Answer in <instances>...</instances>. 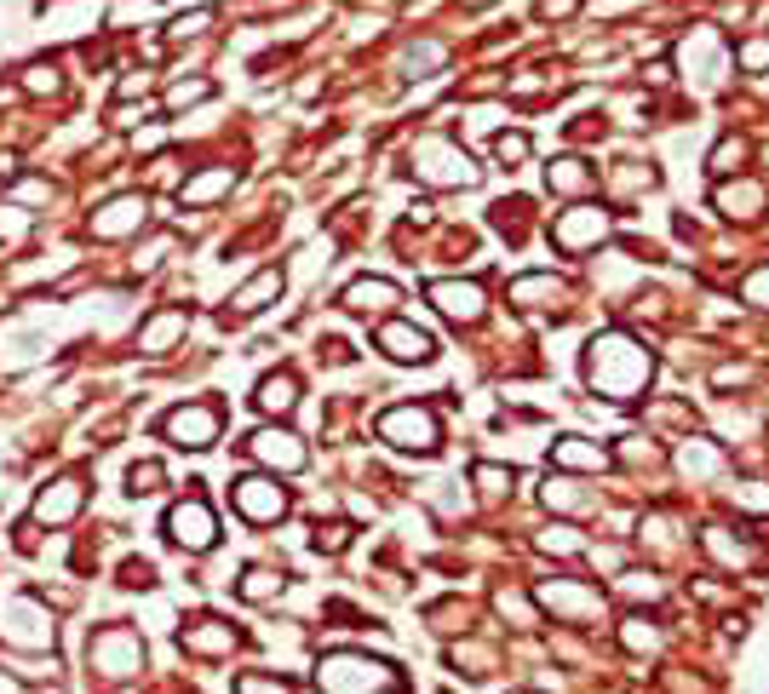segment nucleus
<instances>
[{"mask_svg":"<svg viewBox=\"0 0 769 694\" xmlns=\"http://www.w3.org/2000/svg\"><path fill=\"white\" fill-rule=\"evenodd\" d=\"M650 351H638L632 339H620L609 333L603 344H592V356H585V379L597 384L603 396H615V402H632L643 384H650Z\"/></svg>","mask_w":769,"mask_h":694,"instance_id":"1","label":"nucleus"},{"mask_svg":"<svg viewBox=\"0 0 769 694\" xmlns=\"http://www.w3.org/2000/svg\"><path fill=\"white\" fill-rule=\"evenodd\" d=\"M316 689L322 694H408L391 660H374V655H362V648H333V655H322Z\"/></svg>","mask_w":769,"mask_h":694,"instance_id":"2","label":"nucleus"},{"mask_svg":"<svg viewBox=\"0 0 769 694\" xmlns=\"http://www.w3.org/2000/svg\"><path fill=\"white\" fill-rule=\"evenodd\" d=\"M87 666L98 671V683L115 689V683H127L144 671V638H138L133 626H98L92 638H87Z\"/></svg>","mask_w":769,"mask_h":694,"instance_id":"3","label":"nucleus"},{"mask_svg":"<svg viewBox=\"0 0 769 694\" xmlns=\"http://www.w3.org/2000/svg\"><path fill=\"white\" fill-rule=\"evenodd\" d=\"M161 534H167V545H178V551H190V557H201V551L218 545V517L207 512V500H201V494H190V500H178L173 512H167Z\"/></svg>","mask_w":769,"mask_h":694,"instance_id":"4","label":"nucleus"},{"mask_svg":"<svg viewBox=\"0 0 769 694\" xmlns=\"http://www.w3.org/2000/svg\"><path fill=\"white\" fill-rule=\"evenodd\" d=\"M379 437L391 442V447H402V454H437V442H442V431H437V414L431 407H391V414L379 419Z\"/></svg>","mask_w":769,"mask_h":694,"instance_id":"5","label":"nucleus"},{"mask_svg":"<svg viewBox=\"0 0 769 694\" xmlns=\"http://www.w3.org/2000/svg\"><path fill=\"white\" fill-rule=\"evenodd\" d=\"M534 603L552 608V615L569 620V626H592L603 615V591L580 585V580H545V585H534Z\"/></svg>","mask_w":769,"mask_h":694,"instance_id":"6","label":"nucleus"},{"mask_svg":"<svg viewBox=\"0 0 769 694\" xmlns=\"http://www.w3.org/2000/svg\"><path fill=\"white\" fill-rule=\"evenodd\" d=\"M230 505H236V517L265 528V522L288 517V488H281L276 477H241V482H230Z\"/></svg>","mask_w":769,"mask_h":694,"instance_id":"7","label":"nucleus"},{"mask_svg":"<svg viewBox=\"0 0 769 694\" xmlns=\"http://www.w3.org/2000/svg\"><path fill=\"white\" fill-rule=\"evenodd\" d=\"M218 425H225V414H218L213 402H185V407H173V414L161 419V431L173 437V447H213Z\"/></svg>","mask_w":769,"mask_h":694,"instance_id":"8","label":"nucleus"},{"mask_svg":"<svg viewBox=\"0 0 769 694\" xmlns=\"http://www.w3.org/2000/svg\"><path fill=\"white\" fill-rule=\"evenodd\" d=\"M236 643H241V631L230 620H218V615H196V620H185V631H178V648H185L190 660H225Z\"/></svg>","mask_w":769,"mask_h":694,"instance_id":"9","label":"nucleus"},{"mask_svg":"<svg viewBox=\"0 0 769 694\" xmlns=\"http://www.w3.org/2000/svg\"><path fill=\"white\" fill-rule=\"evenodd\" d=\"M701 551H706V557H713L718 568H753V557H758L753 540L735 534V528H723V522H713V528L701 534Z\"/></svg>","mask_w":769,"mask_h":694,"instance_id":"10","label":"nucleus"},{"mask_svg":"<svg viewBox=\"0 0 769 694\" xmlns=\"http://www.w3.org/2000/svg\"><path fill=\"white\" fill-rule=\"evenodd\" d=\"M379 351L391 362H431L437 344H431V333L408 328V321H391V328H379Z\"/></svg>","mask_w":769,"mask_h":694,"instance_id":"11","label":"nucleus"},{"mask_svg":"<svg viewBox=\"0 0 769 694\" xmlns=\"http://www.w3.org/2000/svg\"><path fill=\"white\" fill-rule=\"evenodd\" d=\"M248 454L265 459L270 471H276V465H281V471H299V465H305V447H299V437H288V431H253Z\"/></svg>","mask_w":769,"mask_h":694,"instance_id":"12","label":"nucleus"},{"mask_svg":"<svg viewBox=\"0 0 769 694\" xmlns=\"http://www.w3.org/2000/svg\"><path fill=\"white\" fill-rule=\"evenodd\" d=\"M80 500H87V488H80V477H58L47 494L35 500V522H70L80 512Z\"/></svg>","mask_w":769,"mask_h":694,"instance_id":"13","label":"nucleus"},{"mask_svg":"<svg viewBox=\"0 0 769 694\" xmlns=\"http://www.w3.org/2000/svg\"><path fill=\"white\" fill-rule=\"evenodd\" d=\"M138 224H144V195H115L110 207H98V218H92V236H133Z\"/></svg>","mask_w":769,"mask_h":694,"instance_id":"14","label":"nucleus"},{"mask_svg":"<svg viewBox=\"0 0 769 694\" xmlns=\"http://www.w3.org/2000/svg\"><path fill=\"white\" fill-rule=\"evenodd\" d=\"M552 465H569V471H609V447H597L585 437H563L552 447Z\"/></svg>","mask_w":769,"mask_h":694,"instance_id":"15","label":"nucleus"},{"mask_svg":"<svg viewBox=\"0 0 769 694\" xmlns=\"http://www.w3.org/2000/svg\"><path fill=\"white\" fill-rule=\"evenodd\" d=\"M431 299L442 304V316H454V321H477L482 316V293L471 288V281H465V288H459V281H437Z\"/></svg>","mask_w":769,"mask_h":694,"instance_id":"16","label":"nucleus"},{"mask_svg":"<svg viewBox=\"0 0 769 694\" xmlns=\"http://www.w3.org/2000/svg\"><path fill=\"white\" fill-rule=\"evenodd\" d=\"M276 293H281V270H265V276H253L248 288H241V293L230 299V311H225V316H259Z\"/></svg>","mask_w":769,"mask_h":694,"instance_id":"17","label":"nucleus"},{"mask_svg":"<svg viewBox=\"0 0 769 694\" xmlns=\"http://www.w3.org/2000/svg\"><path fill=\"white\" fill-rule=\"evenodd\" d=\"M449 660H454L459 678H471V683H482V678H494V671H500V655H494V648H482V643H459Z\"/></svg>","mask_w":769,"mask_h":694,"instance_id":"18","label":"nucleus"},{"mask_svg":"<svg viewBox=\"0 0 769 694\" xmlns=\"http://www.w3.org/2000/svg\"><path fill=\"white\" fill-rule=\"evenodd\" d=\"M620 643L632 648V655H660V620L626 615V620H620Z\"/></svg>","mask_w":769,"mask_h":694,"instance_id":"19","label":"nucleus"},{"mask_svg":"<svg viewBox=\"0 0 769 694\" xmlns=\"http://www.w3.org/2000/svg\"><path fill=\"white\" fill-rule=\"evenodd\" d=\"M265 414H293V402H299V384L293 374H270V379H259V396H253Z\"/></svg>","mask_w":769,"mask_h":694,"instance_id":"20","label":"nucleus"},{"mask_svg":"<svg viewBox=\"0 0 769 694\" xmlns=\"http://www.w3.org/2000/svg\"><path fill=\"white\" fill-rule=\"evenodd\" d=\"M281 585H288V580H281L276 568H248L241 585H236V597L241 603H270V597H281Z\"/></svg>","mask_w":769,"mask_h":694,"instance_id":"21","label":"nucleus"},{"mask_svg":"<svg viewBox=\"0 0 769 694\" xmlns=\"http://www.w3.org/2000/svg\"><path fill=\"white\" fill-rule=\"evenodd\" d=\"M384 304H396L391 281H351L345 288V311H384Z\"/></svg>","mask_w":769,"mask_h":694,"instance_id":"22","label":"nucleus"},{"mask_svg":"<svg viewBox=\"0 0 769 694\" xmlns=\"http://www.w3.org/2000/svg\"><path fill=\"white\" fill-rule=\"evenodd\" d=\"M230 694H299L293 678H281V671H241L230 683Z\"/></svg>","mask_w":769,"mask_h":694,"instance_id":"23","label":"nucleus"},{"mask_svg":"<svg viewBox=\"0 0 769 694\" xmlns=\"http://www.w3.org/2000/svg\"><path fill=\"white\" fill-rule=\"evenodd\" d=\"M178 333H185V311H167V316H155L150 328H144V351H150V356H161V351H167V344H173Z\"/></svg>","mask_w":769,"mask_h":694,"instance_id":"24","label":"nucleus"},{"mask_svg":"<svg viewBox=\"0 0 769 694\" xmlns=\"http://www.w3.org/2000/svg\"><path fill=\"white\" fill-rule=\"evenodd\" d=\"M471 482H477L482 500H512V471H505V465H477Z\"/></svg>","mask_w":769,"mask_h":694,"instance_id":"25","label":"nucleus"},{"mask_svg":"<svg viewBox=\"0 0 769 694\" xmlns=\"http://www.w3.org/2000/svg\"><path fill=\"white\" fill-rule=\"evenodd\" d=\"M540 551H545V557H580L585 540L575 534V528H545V534H540Z\"/></svg>","mask_w":769,"mask_h":694,"instance_id":"26","label":"nucleus"},{"mask_svg":"<svg viewBox=\"0 0 769 694\" xmlns=\"http://www.w3.org/2000/svg\"><path fill=\"white\" fill-rule=\"evenodd\" d=\"M620 591H626V597H643V603H660L666 597V585L655 580V575H643V568H632V575H620Z\"/></svg>","mask_w":769,"mask_h":694,"instance_id":"27","label":"nucleus"},{"mask_svg":"<svg viewBox=\"0 0 769 694\" xmlns=\"http://www.w3.org/2000/svg\"><path fill=\"white\" fill-rule=\"evenodd\" d=\"M545 505L552 512H592V494H575V482H545Z\"/></svg>","mask_w":769,"mask_h":694,"instance_id":"28","label":"nucleus"},{"mask_svg":"<svg viewBox=\"0 0 769 694\" xmlns=\"http://www.w3.org/2000/svg\"><path fill=\"white\" fill-rule=\"evenodd\" d=\"M155 488H161V465L155 459H144V465H133V471H127V494L133 500H150Z\"/></svg>","mask_w":769,"mask_h":694,"instance_id":"29","label":"nucleus"},{"mask_svg":"<svg viewBox=\"0 0 769 694\" xmlns=\"http://www.w3.org/2000/svg\"><path fill=\"white\" fill-rule=\"evenodd\" d=\"M311 545H316V551H345V545H351V528H345V522H328V528H316Z\"/></svg>","mask_w":769,"mask_h":694,"instance_id":"30","label":"nucleus"},{"mask_svg":"<svg viewBox=\"0 0 769 694\" xmlns=\"http://www.w3.org/2000/svg\"><path fill=\"white\" fill-rule=\"evenodd\" d=\"M741 161H746V144H741V138H723L718 155H713V167H718V173H735Z\"/></svg>","mask_w":769,"mask_h":694,"instance_id":"31","label":"nucleus"},{"mask_svg":"<svg viewBox=\"0 0 769 694\" xmlns=\"http://www.w3.org/2000/svg\"><path fill=\"white\" fill-rule=\"evenodd\" d=\"M121 585H127V591H144V585H155V568H150V563H127V568H121Z\"/></svg>","mask_w":769,"mask_h":694,"instance_id":"32","label":"nucleus"},{"mask_svg":"<svg viewBox=\"0 0 769 694\" xmlns=\"http://www.w3.org/2000/svg\"><path fill=\"white\" fill-rule=\"evenodd\" d=\"M24 87H29V92H58V64H35Z\"/></svg>","mask_w":769,"mask_h":694,"instance_id":"33","label":"nucleus"},{"mask_svg":"<svg viewBox=\"0 0 769 694\" xmlns=\"http://www.w3.org/2000/svg\"><path fill=\"white\" fill-rule=\"evenodd\" d=\"M494 155H500V161H517V155H529V138H522V133H512V138H505V133H500V138H494Z\"/></svg>","mask_w":769,"mask_h":694,"instance_id":"34","label":"nucleus"},{"mask_svg":"<svg viewBox=\"0 0 769 694\" xmlns=\"http://www.w3.org/2000/svg\"><path fill=\"white\" fill-rule=\"evenodd\" d=\"M213 87L207 80H190V87H173V104H196V98H207Z\"/></svg>","mask_w":769,"mask_h":694,"instance_id":"35","label":"nucleus"},{"mask_svg":"<svg viewBox=\"0 0 769 694\" xmlns=\"http://www.w3.org/2000/svg\"><path fill=\"white\" fill-rule=\"evenodd\" d=\"M741 64H746V70H764V64H769V40H753V47L741 52Z\"/></svg>","mask_w":769,"mask_h":694,"instance_id":"36","label":"nucleus"},{"mask_svg":"<svg viewBox=\"0 0 769 694\" xmlns=\"http://www.w3.org/2000/svg\"><path fill=\"white\" fill-rule=\"evenodd\" d=\"M563 12H575V0H540V17H563Z\"/></svg>","mask_w":769,"mask_h":694,"instance_id":"37","label":"nucleus"},{"mask_svg":"<svg viewBox=\"0 0 769 694\" xmlns=\"http://www.w3.org/2000/svg\"><path fill=\"white\" fill-rule=\"evenodd\" d=\"M746 293H753V299H769V270H764V276H753V281H746Z\"/></svg>","mask_w":769,"mask_h":694,"instance_id":"38","label":"nucleus"}]
</instances>
